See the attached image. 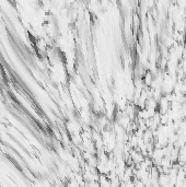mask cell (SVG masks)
<instances>
[{
	"label": "cell",
	"instance_id": "6da1fadb",
	"mask_svg": "<svg viewBox=\"0 0 186 187\" xmlns=\"http://www.w3.org/2000/svg\"><path fill=\"white\" fill-rule=\"evenodd\" d=\"M146 82H147L148 84L151 83V74H147V77H146Z\"/></svg>",
	"mask_w": 186,
	"mask_h": 187
}]
</instances>
